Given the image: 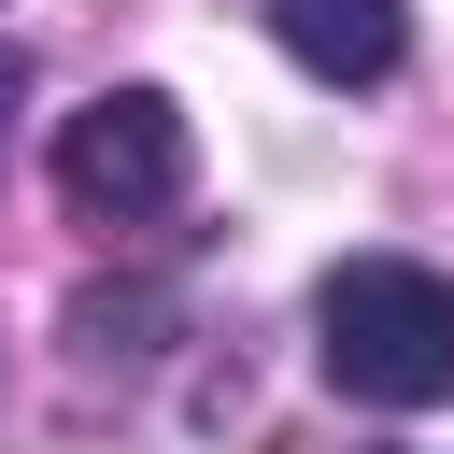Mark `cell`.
<instances>
[{
	"mask_svg": "<svg viewBox=\"0 0 454 454\" xmlns=\"http://www.w3.org/2000/svg\"><path fill=\"white\" fill-rule=\"evenodd\" d=\"M312 355L355 411H426L454 397V270L426 255H340L312 284Z\"/></svg>",
	"mask_w": 454,
	"mask_h": 454,
	"instance_id": "6da1fadb",
	"label": "cell"
},
{
	"mask_svg": "<svg viewBox=\"0 0 454 454\" xmlns=\"http://www.w3.org/2000/svg\"><path fill=\"white\" fill-rule=\"evenodd\" d=\"M184 170H199V142H184V99H170V85H99V99L57 128V199H71L85 227L170 213Z\"/></svg>",
	"mask_w": 454,
	"mask_h": 454,
	"instance_id": "7a4b0ae2",
	"label": "cell"
},
{
	"mask_svg": "<svg viewBox=\"0 0 454 454\" xmlns=\"http://www.w3.org/2000/svg\"><path fill=\"white\" fill-rule=\"evenodd\" d=\"M270 43L312 71V85H383L411 57V14L397 0H270Z\"/></svg>",
	"mask_w": 454,
	"mask_h": 454,
	"instance_id": "3957f363",
	"label": "cell"
},
{
	"mask_svg": "<svg viewBox=\"0 0 454 454\" xmlns=\"http://www.w3.org/2000/svg\"><path fill=\"white\" fill-rule=\"evenodd\" d=\"M14 99H28V57H14V43H0V128H14Z\"/></svg>",
	"mask_w": 454,
	"mask_h": 454,
	"instance_id": "277c9868",
	"label": "cell"
}]
</instances>
